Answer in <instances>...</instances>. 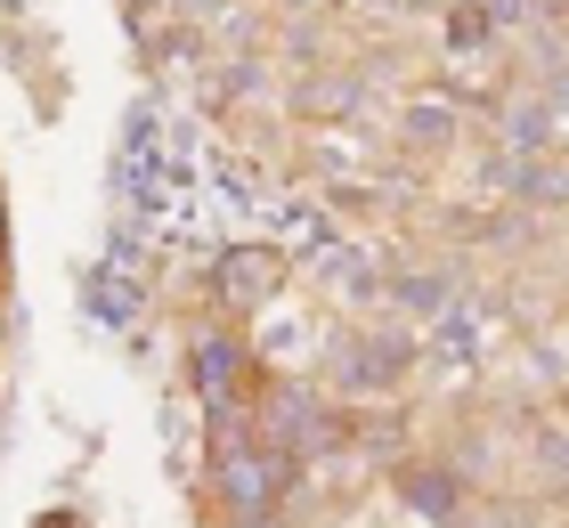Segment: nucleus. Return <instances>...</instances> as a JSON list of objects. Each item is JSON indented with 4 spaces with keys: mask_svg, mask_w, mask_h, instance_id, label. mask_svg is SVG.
<instances>
[{
    "mask_svg": "<svg viewBox=\"0 0 569 528\" xmlns=\"http://www.w3.org/2000/svg\"><path fill=\"white\" fill-rule=\"evenodd\" d=\"M0 333H9V317H0Z\"/></svg>",
    "mask_w": 569,
    "mask_h": 528,
    "instance_id": "nucleus-2",
    "label": "nucleus"
},
{
    "mask_svg": "<svg viewBox=\"0 0 569 528\" xmlns=\"http://www.w3.org/2000/svg\"><path fill=\"white\" fill-rule=\"evenodd\" d=\"M399 496H407V505H416L423 520H456V505H463V471L448 464V456H439V464H399Z\"/></svg>",
    "mask_w": 569,
    "mask_h": 528,
    "instance_id": "nucleus-1",
    "label": "nucleus"
}]
</instances>
